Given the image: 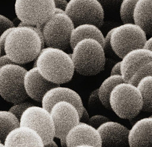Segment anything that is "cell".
Listing matches in <instances>:
<instances>
[{
    "label": "cell",
    "instance_id": "obj_1",
    "mask_svg": "<svg viewBox=\"0 0 152 147\" xmlns=\"http://www.w3.org/2000/svg\"><path fill=\"white\" fill-rule=\"evenodd\" d=\"M43 48L38 33L30 26L20 23L9 33L4 53L13 62L21 65L36 59Z\"/></svg>",
    "mask_w": 152,
    "mask_h": 147
},
{
    "label": "cell",
    "instance_id": "obj_2",
    "mask_svg": "<svg viewBox=\"0 0 152 147\" xmlns=\"http://www.w3.org/2000/svg\"><path fill=\"white\" fill-rule=\"evenodd\" d=\"M35 67L47 80L60 85L70 81L75 70L72 54L53 47L41 49L36 58Z\"/></svg>",
    "mask_w": 152,
    "mask_h": 147
},
{
    "label": "cell",
    "instance_id": "obj_3",
    "mask_svg": "<svg viewBox=\"0 0 152 147\" xmlns=\"http://www.w3.org/2000/svg\"><path fill=\"white\" fill-rule=\"evenodd\" d=\"M75 69L84 76H94L104 69L106 57L104 47L94 39H83L72 48Z\"/></svg>",
    "mask_w": 152,
    "mask_h": 147
},
{
    "label": "cell",
    "instance_id": "obj_4",
    "mask_svg": "<svg viewBox=\"0 0 152 147\" xmlns=\"http://www.w3.org/2000/svg\"><path fill=\"white\" fill-rule=\"evenodd\" d=\"M111 109L120 118L131 119L142 110L143 100L136 85L122 82L115 85L109 96Z\"/></svg>",
    "mask_w": 152,
    "mask_h": 147
},
{
    "label": "cell",
    "instance_id": "obj_5",
    "mask_svg": "<svg viewBox=\"0 0 152 147\" xmlns=\"http://www.w3.org/2000/svg\"><path fill=\"white\" fill-rule=\"evenodd\" d=\"M27 70L18 64H8L0 68V96L13 104L26 100L28 96L23 85Z\"/></svg>",
    "mask_w": 152,
    "mask_h": 147
},
{
    "label": "cell",
    "instance_id": "obj_6",
    "mask_svg": "<svg viewBox=\"0 0 152 147\" xmlns=\"http://www.w3.org/2000/svg\"><path fill=\"white\" fill-rule=\"evenodd\" d=\"M75 28L65 13H54L42 25L45 46L66 50L70 47V36Z\"/></svg>",
    "mask_w": 152,
    "mask_h": 147
},
{
    "label": "cell",
    "instance_id": "obj_7",
    "mask_svg": "<svg viewBox=\"0 0 152 147\" xmlns=\"http://www.w3.org/2000/svg\"><path fill=\"white\" fill-rule=\"evenodd\" d=\"M147 36L144 30L134 23H124L113 28L110 44L115 54L122 59L130 51L144 48Z\"/></svg>",
    "mask_w": 152,
    "mask_h": 147
},
{
    "label": "cell",
    "instance_id": "obj_8",
    "mask_svg": "<svg viewBox=\"0 0 152 147\" xmlns=\"http://www.w3.org/2000/svg\"><path fill=\"white\" fill-rule=\"evenodd\" d=\"M15 13L20 23L41 26L54 13L53 0H15Z\"/></svg>",
    "mask_w": 152,
    "mask_h": 147
},
{
    "label": "cell",
    "instance_id": "obj_9",
    "mask_svg": "<svg viewBox=\"0 0 152 147\" xmlns=\"http://www.w3.org/2000/svg\"><path fill=\"white\" fill-rule=\"evenodd\" d=\"M65 12L75 26L91 23L101 28L104 21V8L98 0H69Z\"/></svg>",
    "mask_w": 152,
    "mask_h": 147
},
{
    "label": "cell",
    "instance_id": "obj_10",
    "mask_svg": "<svg viewBox=\"0 0 152 147\" xmlns=\"http://www.w3.org/2000/svg\"><path fill=\"white\" fill-rule=\"evenodd\" d=\"M20 125L29 127L38 133L44 146L55 137V126L50 111L43 107L31 105L26 109L20 119Z\"/></svg>",
    "mask_w": 152,
    "mask_h": 147
},
{
    "label": "cell",
    "instance_id": "obj_11",
    "mask_svg": "<svg viewBox=\"0 0 152 147\" xmlns=\"http://www.w3.org/2000/svg\"><path fill=\"white\" fill-rule=\"evenodd\" d=\"M55 126V137H66L69 131L80 121V116L76 107L66 101L56 102L50 110Z\"/></svg>",
    "mask_w": 152,
    "mask_h": 147
},
{
    "label": "cell",
    "instance_id": "obj_12",
    "mask_svg": "<svg viewBox=\"0 0 152 147\" xmlns=\"http://www.w3.org/2000/svg\"><path fill=\"white\" fill-rule=\"evenodd\" d=\"M67 147H102L98 130L88 123L80 121L66 135Z\"/></svg>",
    "mask_w": 152,
    "mask_h": 147
},
{
    "label": "cell",
    "instance_id": "obj_13",
    "mask_svg": "<svg viewBox=\"0 0 152 147\" xmlns=\"http://www.w3.org/2000/svg\"><path fill=\"white\" fill-rule=\"evenodd\" d=\"M102 140V147H128L129 129L117 122L107 121L97 129Z\"/></svg>",
    "mask_w": 152,
    "mask_h": 147
},
{
    "label": "cell",
    "instance_id": "obj_14",
    "mask_svg": "<svg viewBox=\"0 0 152 147\" xmlns=\"http://www.w3.org/2000/svg\"><path fill=\"white\" fill-rule=\"evenodd\" d=\"M23 85L28 97L38 102H41L44 95L48 90L60 86L44 78L36 67L26 71L23 78Z\"/></svg>",
    "mask_w": 152,
    "mask_h": 147
},
{
    "label": "cell",
    "instance_id": "obj_15",
    "mask_svg": "<svg viewBox=\"0 0 152 147\" xmlns=\"http://www.w3.org/2000/svg\"><path fill=\"white\" fill-rule=\"evenodd\" d=\"M60 101H66L73 104L81 116L84 107L82 99L75 91L67 87L57 86L48 90L42 99V107L50 111L54 104Z\"/></svg>",
    "mask_w": 152,
    "mask_h": 147
},
{
    "label": "cell",
    "instance_id": "obj_16",
    "mask_svg": "<svg viewBox=\"0 0 152 147\" xmlns=\"http://www.w3.org/2000/svg\"><path fill=\"white\" fill-rule=\"evenodd\" d=\"M5 147H44L43 140L34 129L20 125L14 128L6 137Z\"/></svg>",
    "mask_w": 152,
    "mask_h": 147
},
{
    "label": "cell",
    "instance_id": "obj_17",
    "mask_svg": "<svg viewBox=\"0 0 152 147\" xmlns=\"http://www.w3.org/2000/svg\"><path fill=\"white\" fill-rule=\"evenodd\" d=\"M151 60L152 51L145 48L135 49L127 53L121 61V73L124 82H128L141 65Z\"/></svg>",
    "mask_w": 152,
    "mask_h": 147
},
{
    "label": "cell",
    "instance_id": "obj_18",
    "mask_svg": "<svg viewBox=\"0 0 152 147\" xmlns=\"http://www.w3.org/2000/svg\"><path fill=\"white\" fill-rule=\"evenodd\" d=\"M130 147H152V117L138 120L129 130Z\"/></svg>",
    "mask_w": 152,
    "mask_h": 147
},
{
    "label": "cell",
    "instance_id": "obj_19",
    "mask_svg": "<svg viewBox=\"0 0 152 147\" xmlns=\"http://www.w3.org/2000/svg\"><path fill=\"white\" fill-rule=\"evenodd\" d=\"M134 23L140 26L147 37L152 36V0H138L133 12Z\"/></svg>",
    "mask_w": 152,
    "mask_h": 147
},
{
    "label": "cell",
    "instance_id": "obj_20",
    "mask_svg": "<svg viewBox=\"0 0 152 147\" xmlns=\"http://www.w3.org/2000/svg\"><path fill=\"white\" fill-rule=\"evenodd\" d=\"M89 38L97 40L104 47L105 36L97 26L91 23H83L76 26L71 33L70 47L72 49L79 41Z\"/></svg>",
    "mask_w": 152,
    "mask_h": 147
},
{
    "label": "cell",
    "instance_id": "obj_21",
    "mask_svg": "<svg viewBox=\"0 0 152 147\" xmlns=\"http://www.w3.org/2000/svg\"><path fill=\"white\" fill-rule=\"evenodd\" d=\"M124 82L121 75H110L104 80L99 89V98L102 104L107 109H111L109 104V96L114 86Z\"/></svg>",
    "mask_w": 152,
    "mask_h": 147
},
{
    "label": "cell",
    "instance_id": "obj_22",
    "mask_svg": "<svg viewBox=\"0 0 152 147\" xmlns=\"http://www.w3.org/2000/svg\"><path fill=\"white\" fill-rule=\"evenodd\" d=\"M20 126V120L9 110H0V140L4 144L6 137L14 128Z\"/></svg>",
    "mask_w": 152,
    "mask_h": 147
},
{
    "label": "cell",
    "instance_id": "obj_23",
    "mask_svg": "<svg viewBox=\"0 0 152 147\" xmlns=\"http://www.w3.org/2000/svg\"><path fill=\"white\" fill-rule=\"evenodd\" d=\"M136 86L142 97L143 105L142 110L152 112V76L142 78Z\"/></svg>",
    "mask_w": 152,
    "mask_h": 147
},
{
    "label": "cell",
    "instance_id": "obj_24",
    "mask_svg": "<svg viewBox=\"0 0 152 147\" xmlns=\"http://www.w3.org/2000/svg\"><path fill=\"white\" fill-rule=\"evenodd\" d=\"M138 0H122L120 4V16L123 23H134L133 12Z\"/></svg>",
    "mask_w": 152,
    "mask_h": 147
},
{
    "label": "cell",
    "instance_id": "obj_25",
    "mask_svg": "<svg viewBox=\"0 0 152 147\" xmlns=\"http://www.w3.org/2000/svg\"><path fill=\"white\" fill-rule=\"evenodd\" d=\"M148 76H152V60L141 65L130 78L128 83L137 85L140 79Z\"/></svg>",
    "mask_w": 152,
    "mask_h": 147
},
{
    "label": "cell",
    "instance_id": "obj_26",
    "mask_svg": "<svg viewBox=\"0 0 152 147\" xmlns=\"http://www.w3.org/2000/svg\"><path fill=\"white\" fill-rule=\"evenodd\" d=\"M31 105H33V104L29 102L22 101L15 104L10 108L9 109V110L13 113L20 120L23 112L26 109L28 108Z\"/></svg>",
    "mask_w": 152,
    "mask_h": 147
},
{
    "label": "cell",
    "instance_id": "obj_27",
    "mask_svg": "<svg viewBox=\"0 0 152 147\" xmlns=\"http://www.w3.org/2000/svg\"><path fill=\"white\" fill-rule=\"evenodd\" d=\"M107 121H109V118L106 116L101 115H96L89 118L87 123L97 129L101 124Z\"/></svg>",
    "mask_w": 152,
    "mask_h": 147
},
{
    "label": "cell",
    "instance_id": "obj_28",
    "mask_svg": "<svg viewBox=\"0 0 152 147\" xmlns=\"http://www.w3.org/2000/svg\"><path fill=\"white\" fill-rule=\"evenodd\" d=\"M15 27V24L9 18L0 14V35L8 29Z\"/></svg>",
    "mask_w": 152,
    "mask_h": 147
},
{
    "label": "cell",
    "instance_id": "obj_29",
    "mask_svg": "<svg viewBox=\"0 0 152 147\" xmlns=\"http://www.w3.org/2000/svg\"><path fill=\"white\" fill-rule=\"evenodd\" d=\"M113 31V28L111 29L109 31L107 32V35L105 36L104 49L105 53L106 52L107 53L113 52L112 47H111V44H110V37H111V35H112Z\"/></svg>",
    "mask_w": 152,
    "mask_h": 147
},
{
    "label": "cell",
    "instance_id": "obj_30",
    "mask_svg": "<svg viewBox=\"0 0 152 147\" xmlns=\"http://www.w3.org/2000/svg\"><path fill=\"white\" fill-rule=\"evenodd\" d=\"M100 102L101 101L99 96V89H96L93 90L89 95L88 99V105L91 107L96 104H99Z\"/></svg>",
    "mask_w": 152,
    "mask_h": 147
},
{
    "label": "cell",
    "instance_id": "obj_31",
    "mask_svg": "<svg viewBox=\"0 0 152 147\" xmlns=\"http://www.w3.org/2000/svg\"><path fill=\"white\" fill-rule=\"evenodd\" d=\"M103 7H112L120 4L122 0H98Z\"/></svg>",
    "mask_w": 152,
    "mask_h": 147
},
{
    "label": "cell",
    "instance_id": "obj_32",
    "mask_svg": "<svg viewBox=\"0 0 152 147\" xmlns=\"http://www.w3.org/2000/svg\"><path fill=\"white\" fill-rule=\"evenodd\" d=\"M12 28H10L8 29L7 30H6L5 31H4L1 35H0V46L1 48L2 49V54H5L4 53V45H5V42L6 39L8 36L9 33H10V31H11V30L13 29Z\"/></svg>",
    "mask_w": 152,
    "mask_h": 147
},
{
    "label": "cell",
    "instance_id": "obj_33",
    "mask_svg": "<svg viewBox=\"0 0 152 147\" xmlns=\"http://www.w3.org/2000/svg\"><path fill=\"white\" fill-rule=\"evenodd\" d=\"M7 54H1L0 56V68L8 64H14ZM16 64V63H15Z\"/></svg>",
    "mask_w": 152,
    "mask_h": 147
},
{
    "label": "cell",
    "instance_id": "obj_34",
    "mask_svg": "<svg viewBox=\"0 0 152 147\" xmlns=\"http://www.w3.org/2000/svg\"><path fill=\"white\" fill-rule=\"evenodd\" d=\"M55 5V8H60L65 10L67 5L68 0H53Z\"/></svg>",
    "mask_w": 152,
    "mask_h": 147
},
{
    "label": "cell",
    "instance_id": "obj_35",
    "mask_svg": "<svg viewBox=\"0 0 152 147\" xmlns=\"http://www.w3.org/2000/svg\"><path fill=\"white\" fill-rule=\"evenodd\" d=\"M121 75V61L115 63L110 72V75Z\"/></svg>",
    "mask_w": 152,
    "mask_h": 147
},
{
    "label": "cell",
    "instance_id": "obj_36",
    "mask_svg": "<svg viewBox=\"0 0 152 147\" xmlns=\"http://www.w3.org/2000/svg\"><path fill=\"white\" fill-rule=\"evenodd\" d=\"M89 119V113H88L86 109L84 107L83 113H82L81 116H80V121L86 123V122H88Z\"/></svg>",
    "mask_w": 152,
    "mask_h": 147
},
{
    "label": "cell",
    "instance_id": "obj_37",
    "mask_svg": "<svg viewBox=\"0 0 152 147\" xmlns=\"http://www.w3.org/2000/svg\"><path fill=\"white\" fill-rule=\"evenodd\" d=\"M144 48L150 49L152 51V36H151L150 38L146 39L145 43Z\"/></svg>",
    "mask_w": 152,
    "mask_h": 147
},
{
    "label": "cell",
    "instance_id": "obj_38",
    "mask_svg": "<svg viewBox=\"0 0 152 147\" xmlns=\"http://www.w3.org/2000/svg\"><path fill=\"white\" fill-rule=\"evenodd\" d=\"M44 147H58V146L53 140H52L50 141L49 143H48L47 144H46Z\"/></svg>",
    "mask_w": 152,
    "mask_h": 147
},
{
    "label": "cell",
    "instance_id": "obj_39",
    "mask_svg": "<svg viewBox=\"0 0 152 147\" xmlns=\"http://www.w3.org/2000/svg\"><path fill=\"white\" fill-rule=\"evenodd\" d=\"M60 143L62 147H67L66 146V138L63 137L60 139Z\"/></svg>",
    "mask_w": 152,
    "mask_h": 147
},
{
    "label": "cell",
    "instance_id": "obj_40",
    "mask_svg": "<svg viewBox=\"0 0 152 147\" xmlns=\"http://www.w3.org/2000/svg\"><path fill=\"white\" fill-rule=\"evenodd\" d=\"M65 13V10L60 8H55L54 13Z\"/></svg>",
    "mask_w": 152,
    "mask_h": 147
},
{
    "label": "cell",
    "instance_id": "obj_41",
    "mask_svg": "<svg viewBox=\"0 0 152 147\" xmlns=\"http://www.w3.org/2000/svg\"><path fill=\"white\" fill-rule=\"evenodd\" d=\"M4 146H5L4 144L0 140V147H4Z\"/></svg>",
    "mask_w": 152,
    "mask_h": 147
},
{
    "label": "cell",
    "instance_id": "obj_42",
    "mask_svg": "<svg viewBox=\"0 0 152 147\" xmlns=\"http://www.w3.org/2000/svg\"><path fill=\"white\" fill-rule=\"evenodd\" d=\"M1 54H2V49H1V48L0 46V56H1Z\"/></svg>",
    "mask_w": 152,
    "mask_h": 147
},
{
    "label": "cell",
    "instance_id": "obj_43",
    "mask_svg": "<svg viewBox=\"0 0 152 147\" xmlns=\"http://www.w3.org/2000/svg\"><path fill=\"white\" fill-rule=\"evenodd\" d=\"M151 117H152V115H151Z\"/></svg>",
    "mask_w": 152,
    "mask_h": 147
},
{
    "label": "cell",
    "instance_id": "obj_44",
    "mask_svg": "<svg viewBox=\"0 0 152 147\" xmlns=\"http://www.w3.org/2000/svg\"><path fill=\"white\" fill-rule=\"evenodd\" d=\"M68 1H69V0H68Z\"/></svg>",
    "mask_w": 152,
    "mask_h": 147
}]
</instances>
